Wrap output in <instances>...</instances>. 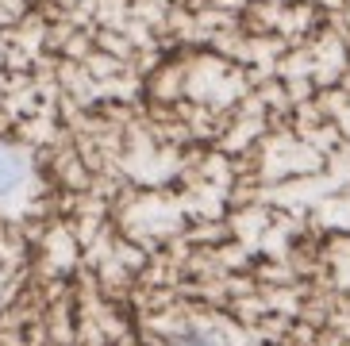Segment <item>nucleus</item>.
Returning <instances> with one entry per match:
<instances>
[{"instance_id":"1","label":"nucleus","mask_w":350,"mask_h":346,"mask_svg":"<svg viewBox=\"0 0 350 346\" xmlns=\"http://www.w3.org/2000/svg\"><path fill=\"white\" fill-rule=\"evenodd\" d=\"M31 177V158L20 150L16 143L0 139V200H8L12 193H20Z\"/></svg>"},{"instance_id":"2","label":"nucleus","mask_w":350,"mask_h":346,"mask_svg":"<svg viewBox=\"0 0 350 346\" xmlns=\"http://www.w3.org/2000/svg\"><path fill=\"white\" fill-rule=\"evenodd\" d=\"M174 346H216V343H212L204 331H185V335H177Z\"/></svg>"}]
</instances>
